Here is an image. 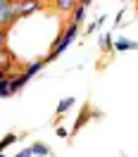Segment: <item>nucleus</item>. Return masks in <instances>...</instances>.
<instances>
[{
	"label": "nucleus",
	"mask_w": 138,
	"mask_h": 157,
	"mask_svg": "<svg viewBox=\"0 0 138 157\" xmlns=\"http://www.w3.org/2000/svg\"><path fill=\"white\" fill-rule=\"evenodd\" d=\"M0 14H2V31H7L12 24H14V21L19 19L10 0H0Z\"/></svg>",
	"instance_id": "obj_1"
},
{
	"label": "nucleus",
	"mask_w": 138,
	"mask_h": 157,
	"mask_svg": "<svg viewBox=\"0 0 138 157\" xmlns=\"http://www.w3.org/2000/svg\"><path fill=\"white\" fill-rule=\"evenodd\" d=\"M12 7H14V12H17V17H29L31 12L40 10V2L38 0H19V2H12Z\"/></svg>",
	"instance_id": "obj_2"
},
{
	"label": "nucleus",
	"mask_w": 138,
	"mask_h": 157,
	"mask_svg": "<svg viewBox=\"0 0 138 157\" xmlns=\"http://www.w3.org/2000/svg\"><path fill=\"white\" fill-rule=\"evenodd\" d=\"M79 0H55V10L59 14H74V10L79 7Z\"/></svg>",
	"instance_id": "obj_3"
},
{
	"label": "nucleus",
	"mask_w": 138,
	"mask_h": 157,
	"mask_svg": "<svg viewBox=\"0 0 138 157\" xmlns=\"http://www.w3.org/2000/svg\"><path fill=\"white\" fill-rule=\"evenodd\" d=\"M10 78H12V93H17V90L24 88V83H26L31 76L26 74V71H21V74H14V76H10Z\"/></svg>",
	"instance_id": "obj_4"
},
{
	"label": "nucleus",
	"mask_w": 138,
	"mask_h": 157,
	"mask_svg": "<svg viewBox=\"0 0 138 157\" xmlns=\"http://www.w3.org/2000/svg\"><path fill=\"white\" fill-rule=\"evenodd\" d=\"M0 95L10 98L12 95V78L10 76H0Z\"/></svg>",
	"instance_id": "obj_5"
},
{
	"label": "nucleus",
	"mask_w": 138,
	"mask_h": 157,
	"mask_svg": "<svg viewBox=\"0 0 138 157\" xmlns=\"http://www.w3.org/2000/svg\"><path fill=\"white\" fill-rule=\"evenodd\" d=\"M43 64H45V57L38 59V62H31V64H26V69H24V71H26L29 76H33V74H38L40 69H43Z\"/></svg>",
	"instance_id": "obj_6"
},
{
	"label": "nucleus",
	"mask_w": 138,
	"mask_h": 157,
	"mask_svg": "<svg viewBox=\"0 0 138 157\" xmlns=\"http://www.w3.org/2000/svg\"><path fill=\"white\" fill-rule=\"evenodd\" d=\"M31 147H33V155H38V157L50 155V150H48V145H45V143H36V145H31Z\"/></svg>",
	"instance_id": "obj_7"
},
{
	"label": "nucleus",
	"mask_w": 138,
	"mask_h": 157,
	"mask_svg": "<svg viewBox=\"0 0 138 157\" xmlns=\"http://www.w3.org/2000/svg\"><path fill=\"white\" fill-rule=\"evenodd\" d=\"M71 105H74V98H64V100L57 105V117H59V114H64V112H67Z\"/></svg>",
	"instance_id": "obj_8"
},
{
	"label": "nucleus",
	"mask_w": 138,
	"mask_h": 157,
	"mask_svg": "<svg viewBox=\"0 0 138 157\" xmlns=\"http://www.w3.org/2000/svg\"><path fill=\"white\" fill-rule=\"evenodd\" d=\"M83 12H86V7H83V5H79V7L74 10V14H71V24H81V19H83Z\"/></svg>",
	"instance_id": "obj_9"
},
{
	"label": "nucleus",
	"mask_w": 138,
	"mask_h": 157,
	"mask_svg": "<svg viewBox=\"0 0 138 157\" xmlns=\"http://www.w3.org/2000/svg\"><path fill=\"white\" fill-rule=\"evenodd\" d=\"M114 48L117 50H131V48H136V43H131V40H126V38H119L117 43H114Z\"/></svg>",
	"instance_id": "obj_10"
},
{
	"label": "nucleus",
	"mask_w": 138,
	"mask_h": 157,
	"mask_svg": "<svg viewBox=\"0 0 138 157\" xmlns=\"http://www.w3.org/2000/svg\"><path fill=\"white\" fill-rule=\"evenodd\" d=\"M17 138H19V136H12V133H10V136H5V138H2V143H0V147H2V150H5V147H10Z\"/></svg>",
	"instance_id": "obj_11"
},
{
	"label": "nucleus",
	"mask_w": 138,
	"mask_h": 157,
	"mask_svg": "<svg viewBox=\"0 0 138 157\" xmlns=\"http://www.w3.org/2000/svg\"><path fill=\"white\" fill-rule=\"evenodd\" d=\"M86 121H88V109H83V112H81V117H79V121H76V126H74V131H76V128H81L83 124H86Z\"/></svg>",
	"instance_id": "obj_12"
},
{
	"label": "nucleus",
	"mask_w": 138,
	"mask_h": 157,
	"mask_svg": "<svg viewBox=\"0 0 138 157\" xmlns=\"http://www.w3.org/2000/svg\"><path fill=\"white\" fill-rule=\"evenodd\" d=\"M100 45H102V50H109V48H112V43H109V36H102V38H100Z\"/></svg>",
	"instance_id": "obj_13"
},
{
	"label": "nucleus",
	"mask_w": 138,
	"mask_h": 157,
	"mask_svg": "<svg viewBox=\"0 0 138 157\" xmlns=\"http://www.w3.org/2000/svg\"><path fill=\"white\" fill-rule=\"evenodd\" d=\"M31 155H33V147H26V150H21L17 157H31Z\"/></svg>",
	"instance_id": "obj_14"
},
{
	"label": "nucleus",
	"mask_w": 138,
	"mask_h": 157,
	"mask_svg": "<svg viewBox=\"0 0 138 157\" xmlns=\"http://www.w3.org/2000/svg\"><path fill=\"white\" fill-rule=\"evenodd\" d=\"M57 136H59V138H67V128L59 126V128H57Z\"/></svg>",
	"instance_id": "obj_15"
},
{
	"label": "nucleus",
	"mask_w": 138,
	"mask_h": 157,
	"mask_svg": "<svg viewBox=\"0 0 138 157\" xmlns=\"http://www.w3.org/2000/svg\"><path fill=\"white\" fill-rule=\"evenodd\" d=\"M81 5H83V7H86V5H90V0H79Z\"/></svg>",
	"instance_id": "obj_16"
},
{
	"label": "nucleus",
	"mask_w": 138,
	"mask_h": 157,
	"mask_svg": "<svg viewBox=\"0 0 138 157\" xmlns=\"http://www.w3.org/2000/svg\"><path fill=\"white\" fill-rule=\"evenodd\" d=\"M10 2H19V0H10Z\"/></svg>",
	"instance_id": "obj_17"
},
{
	"label": "nucleus",
	"mask_w": 138,
	"mask_h": 157,
	"mask_svg": "<svg viewBox=\"0 0 138 157\" xmlns=\"http://www.w3.org/2000/svg\"><path fill=\"white\" fill-rule=\"evenodd\" d=\"M136 12H138V5H136Z\"/></svg>",
	"instance_id": "obj_18"
},
{
	"label": "nucleus",
	"mask_w": 138,
	"mask_h": 157,
	"mask_svg": "<svg viewBox=\"0 0 138 157\" xmlns=\"http://www.w3.org/2000/svg\"><path fill=\"white\" fill-rule=\"evenodd\" d=\"M2 157H5V155H2Z\"/></svg>",
	"instance_id": "obj_19"
}]
</instances>
